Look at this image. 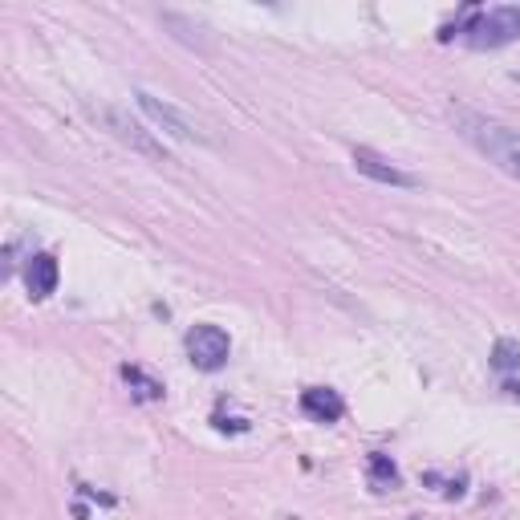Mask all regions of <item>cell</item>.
Instances as JSON below:
<instances>
[{
	"label": "cell",
	"instance_id": "7a4b0ae2",
	"mask_svg": "<svg viewBox=\"0 0 520 520\" xmlns=\"http://www.w3.org/2000/svg\"><path fill=\"white\" fill-rule=\"evenodd\" d=\"M460 29V37L472 45V49H500L508 41L520 37V9L512 5H496V9H484V13H472Z\"/></svg>",
	"mask_w": 520,
	"mask_h": 520
},
{
	"label": "cell",
	"instance_id": "277c9868",
	"mask_svg": "<svg viewBox=\"0 0 520 520\" xmlns=\"http://www.w3.org/2000/svg\"><path fill=\"white\" fill-rule=\"evenodd\" d=\"M98 118L110 126V135H114L118 143H126L130 151H139V155H147V159H155V163H167L163 143H155V139H151V130H143L139 122H130V118L118 114V110H98Z\"/></svg>",
	"mask_w": 520,
	"mask_h": 520
},
{
	"label": "cell",
	"instance_id": "5b68a950",
	"mask_svg": "<svg viewBox=\"0 0 520 520\" xmlns=\"http://www.w3.org/2000/svg\"><path fill=\"white\" fill-rule=\"evenodd\" d=\"M135 98H139V110H143L155 126H163L167 135H175V139H183V143H208V139L200 135V130L191 126V118H183L171 102H159V98H155V94H147V90H139Z\"/></svg>",
	"mask_w": 520,
	"mask_h": 520
},
{
	"label": "cell",
	"instance_id": "6da1fadb",
	"mask_svg": "<svg viewBox=\"0 0 520 520\" xmlns=\"http://www.w3.org/2000/svg\"><path fill=\"white\" fill-rule=\"evenodd\" d=\"M455 126H460V135L480 151L488 155L492 163H500L508 175H520V135L500 122H488L472 110H455Z\"/></svg>",
	"mask_w": 520,
	"mask_h": 520
},
{
	"label": "cell",
	"instance_id": "8fae6325",
	"mask_svg": "<svg viewBox=\"0 0 520 520\" xmlns=\"http://www.w3.org/2000/svg\"><path fill=\"white\" fill-rule=\"evenodd\" d=\"M163 25H167V29H183V33H179V41H187L191 49H208V37H204V29H200V25H191L187 17L163 13Z\"/></svg>",
	"mask_w": 520,
	"mask_h": 520
},
{
	"label": "cell",
	"instance_id": "8992f818",
	"mask_svg": "<svg viewBox=\"0 0 520 520\" xmlns=\"http://www.w3.org/2000/svg\"><path fill=\"white\" fill-rule=\"evenodd\" d=\"M354 167H358L366 179L386 183V187H419V179H415L411 171L395 167L386 155H378V151H370V147H354Z\"/></svg>",
	"mask_w": 520,
	"mask_h": 520
},
{
	"label": "cell",
	"instance_id": "3957f363",
	"mask_svg": "<svg viewBox=\"0 0 520 520\" xmlns=\"http://www.w3.org/2000/svg\"><path fill=\"white\" fill-rule=\"evenodd\" d=\"M183 346H187V358L195 370H220L232 358V338L220 325H195V330H187Z\"/></svg>",
	"mask_w": 520,
	"mask_h": 520
},
{
	"label": "cell",
	"instance_id": "30bf717a",
	"mask_svg": "<svg viewBox=\"0 0 520 520\" xmlns=\"http://www.w3.org/2000/svg\"><path fill=\"white\" fill-rule=\"evenodd\" d=\"M492 366H496L500 374H512V370H520V342H512V338H500V342L492 346Z\"/></svg>",
	"mask_w": 520,
	"mask_h": 520
},
{
	"label": "cell",
	"instance_id": "9c48e42d",
	"mask_svg": "<svg viewBox=\"0 0 520 520\" xmlns=\"http://www.w3.org/2000/svg\"><path fill=\"white\" fill-rule=\"evenodd\" d=\"M122 378L135 386V395L139 399H163V382H155V378H147L139 366H122Z\"/></svg>",
	"mask_w": 520,
	"mask_h": 520
},
{
	"label": "cell",
	"instance_id": "7c38bea8",
	"mask_svg": "<svg viewBox=\"0 0 520 520\" xmlns=\"http://www.w3.org/2000/svg\"><path fill=\"white\" fill-rule=\"evenodd\" d=\"M370 480H374V488L382 492V488H390V484L399 480V472H395V464H390L386 455H378V451H374V455H370Z\"/></svg>",
	"mask_w": 520,
	"mask_h": 520
},
{
	"label": "cell",
	"instance_id": "ba28073f",
	"mask_svg": "<svg viewBox=\"0 0 520 520\" xmlns=\"http://www.w3.org/2000/svg\"><path fill=\"white\" fill-rule=\"evenodd\" d=\"M57 256L53 252H37V256H29V265H25V289H29V297H49L53 289H57Z\"/></svg>",
	"mask_w": 520,
	"mask_h": 520
},
{
	"label": "cell",
	"instance_id": "52a82bcc",
	"mask_svg": "<svg viewBox=\"0 0 520 520\" xmlns=\"http://www.w3.org/2000/svg\"><path fill=\"white\" fill-rule=\"evenodd\" d=\"M301 411L313 423H338L346 415V403H342L338 390H330V386H309L305 395H301Z\"/></svg>",
	"mask_w": 520,
	"mask_h": 520
}]
</instances>
